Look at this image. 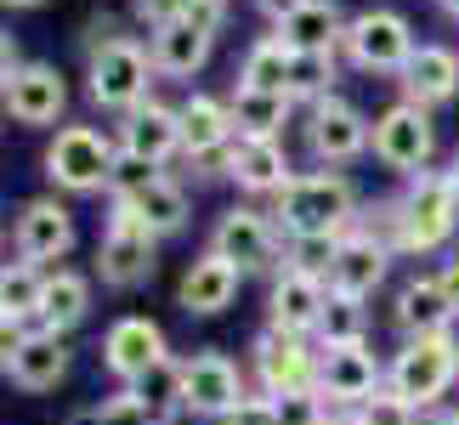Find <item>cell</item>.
<instances>
[{
	"instance_id": "1",
	"label": "cell",
	"mask_w": 459,
	"mask_h": 425,
	"mask_svg": "<svg viewBox=\"0 0 459 425\" xmlns=\"http://www.w3.org/2000/svg\"><path fill=\"white\" fill-rule=\"evenodd\" d=\"M267 216L284 227V233H351V227L363 221L358 216V187H351L341 170L290 176V182L273 193Z\"/></svg>"
},
{
	"instance_id": "2",
	"label": "cell",
	"mask_w": 459,
	"mask_h": 425,
	"mask_svg": "<svg viewBox=\"0 0 459 425\" xmlns=\"http://www.w3.org/2000/svg\"><path fill=\"white\" fill-rule=\"evenodd\" d=\"M385 386L397 397H409L414 409H431L459 386V341L448 334H414L397 346V358L385 363Z\"/></svg>"
},
{
	"instance_id": "3",
	"label": "cell",
	"mask_w": 459,
	"mask_h": 425,
	"mask_svg": "<svg viewBox=\"0 0 459 425\" xmlns=\"http://www.w3.org/2000/svg\"><path fill=\"white\" fill-rule=\"evenodd\" d=\"M403 256H431L459 233V193L448 182V170H420L403 187Z\"/></svg>"
},
{
	"instance_id": "4",
	"label": "cell",
	"mask_w": 459,
	"mask_h": 425,
	"mask_svg": "<svg viewBox=\"0 0 459 425\" xmlns=\"http://www.w3.org/2000/svg\"><path fill=\"white\" fill-rule=\"evenodd\" d=\"M119 142H108L97 126H63L46 148V182L57 193H108Z\"/></svg>"
},
{
	"instance_id": "5",
	"label": "cell",
	"mask_w": 459,
	"mask_h": 425,
	"mask_svg": "<svg viewBox=\"0 0 459 425\" xmlns=\"http://www.w3.org/2000/svg\"><path fill=\"white\" fill-rule=\"evenodd\" d=\"M153 267H159V233L131 204H114L108 227L97 239V278L108 290H136V283L153 278Z\"/></svg>"
},
{
	"instance_id": "6",
	"label": "cell",
	"mask_w": 459,
	"mask_h": 425,
	"mask_svg": "<svg viewBox=\"0 0 459 425\" xmlns=\"http://www.w3.org/2000/svg\"><path fill=\"white\" fill-rule=\"evenodd\" d=\"M153 57H148V46L136 40H119L114 51H102V57L85 63V91H91V102L102 114H119L126 119L131 108H143L148 102V85H153Z\"/></svg>"
},
{
	"instance_id": "7",
	"label": "cell",
	"mask_w": 459,
	"mask_h": 425,
	"mask_svg": "<svg viewBox=\"0 0 459 425\" xmlns=\"http://www.w3.org/2000/svg\"><path fill=\"white\" fill-rule=\"evenodd\" d=\"M210 250L221 261L250 278V273H278L284 267V227H278L267 210H250V204H233L221 210L216 233H210Z\"/></svg>"
},
{
	"instance_id": "8",
	"label": "cell",
	"mask_w": 459,
	"mask_h": 425,
	"mask_svg": "<svg viewBox=\"0 0 459 425\" xmlns=\"http://www.w3.org/2000/svg\"><path fill=\"white\" fill-rule=\"evenodd\" d=\"M341 51L363 74H403L409 57H414V29H409V17L392 12V6H368L346 23Z\"/></svg>"
},
{
	"instance_id": "9",
	"label": "cell",
	"mask_w": 459,
	"mask_h": 425,
	"mask_svg": "<svg viewBox=\"0 0 459 425\" xmlns=\"http://www.w3.org/2000/svg\"><path fill=\"white\" fill-rule=\"evenodd\" d=\"M317 351L307 334H284V329H261L250 346V375L261 386V397H290V392H317Z\"/></svg>"
},
{
	"instance_id": "10",
	"label": "cell",
	"mask_w": 459,
	"mask_h": 425,
	"mask_svg": "<svg viewBox=\"0 0 459 425\" xmlns=\"http://www.w3.org/2000/svg\"><path fill=\"white\" fill-rule=\"evenodd\" d=\"M368 148H375V159L385 170H403V176H420L431 165V153H437V126H431V114L420 108V102H392L380 119H375V136H368Z\"/></svg>"
},
{
	"instance_id": "11",
	"label": "cell",
	"mask_w": 459,
	"mask_h": 425,
	"mask_svg": "<svg viewBox=\"0 0 459 425\" xmlns=\"http://www.w3.org/2000/svg\"><path fill=\"white\" fill-rule=\"evenodd\" d=\"M97 358H102V369H108L119 386H136V380H148L153 369L170 358V346H165V329H159L153 317L131 312V317H114V324H108Z\"/></svg>"
},
{
	"instance_id": "12",
	"label": "cell",
	"mask_w": 459,
	"mask_h": 425,
	"mask_svg": "<svg viewBox=\"0 0 459 425\" xmlns=\"http://www.w3.org/2000/svg\"><path fill=\"white\" fill-rule=\"evenodd\" d=\"M221 17H227V6H210V12H187L182 23L153 29V34H148V57H153V68H159V74H170V80L199 74V68L210 63V46H216Z\"/></svg>"
},
{
	"instance_id": "13",
	"label": "cell",
	"mask_w": 459,
	"mask_h": 425,
	"mask_svg": "<svg viewBox=\"0 0 459 425\" xmlns=\"http://www.w3.org/2000/svg\"><path fill=\"white\" fill-rule=\"evenodd\" d=\"M182 392H187L193 420H216V425L250 397L238 363L227 358V351H193V358H182Z\"/></svg>"
},
{
	"instance_id": "14",
	"label": "cell",
	"mask_w": 459,
	"mask_h": 425,
	"mask_svg": "<svg viewBox=\"0 0 459 425\" xmlns=\"http://www.w3.org/2000/svg\"><path fill=\"white\" fill-rule=\"evenodd\" d=\"M368 136H375V126H368L346 97H324V102L307 108V148L324 170L351 165L358 153H368Z\"/></svg>"
},
{
	"instance_id": "15",
	"label": "cell",
	"mask_w": 459,
	"mask_h": 425,
	"mask_svg": "<svg viewBox=\"0 0 459 425\" xmlns=\"http://www.w3.org/2000/svg\"><path fill=\"white\" fill-rule=\"evenodd\" d=\"M317 351H324V363H317V392L329 397V409H363V403L385 386V363L368 351V341L317 346Z\"/></svg>"
},
{
	"instance_id": "16",
	"label": "cell",
	"mask_w": 459,
	"mask_h": 425,
	"mask_svg": "<svg viewBox=\"0 0 459 425\" xmlns=\"http://www.w3.org/2000/svg\"><path fill=\"white\" fill-rule=\"evenodd\" d=\"M12 244H17V261H34V267L63 261L68 250H74V216H68V204L29 199L23 210H17V221H12Z\"/></svg>"
},
{
	"instance_id": "17",
	"label": "cell",
	"mask_w": 459,
	"mask_h": 425,
	"mask_svg": "<svg viewBox=\"0 0 459 425\" xmlns=\"http://www.w3.org/2000/svg\"><path fill=\"white\" fill-rule=\"evenodd\" d=\"M0 102H6V114L17 119V126H57L63 108H68V85L51 63H23L12 74V85L0 91Z\"/></svg>"
},
{
	"instance_id": "18",
	"label": "cell",
	"mask_w": 459,
	"mask_h": 425,
	"mask_svg": "<svg viewBox=\"0 0 459 425\" xmlns=\"http://www.w3.org/2000/svg\"><path fill=\"white\" fill-rule=\"evenodd\" d=\"M324 300H329V283L324 278H307V273H273V290H267V329H284V334H317V317H324Z\"/></svg>"
},
{
	"instance_id": "19",
	"label": "cell",
	"mask_w": 459,
	"mask_h": 425,
	"mask_svg": "<svg viewBox=\"0 0 459 425\" xmlns=\"http://www.w3.org/2000/svg\"><path fill=\"white\" fill-rule=\"evenodd\" d=\"M454 317H459V307L437 273H414L392 300V324L403 329V341H414V334H448Z\"/></svg>"
},
{
	"instance_id": "20",
	"label": "cell",
	"mask_w": 459,
	"mask_h": 425,
	"mask_svg": "<svg viewBox=\"0 0 459 425\" xmlns=\"http://www.w3.org/2000/svg\"><path fill=\"white\" fill-rule=\"evenodd\" d=\"M238 283H244V273L233 267V261H221L216 250H204L199 261H187L182 283H176V307H182L187 317H216V312L233 307Z\"/></svg>"
},
{
	"instance_id": "21",
	"label": "cell",
	"mask_w": 459,
	"mask_h": 425,
	"mask_svg": "<svg viewBox=\"0 0 459 425\" xmlns=\"http://www.w3.org/2000/svg\"><path fill=\"white\" fill-rule=\"evenodd\" d=\"M119 148L143 153V159H153V165H170V159L182 153V108L148 97L143 108H131L126 119H119Z\"/></svg>"
},
{
	"instance_id": "22",
	"label": "cell",
	"mask_w": 459,
	"mask_h": 425,
	"mask_svg": "<svg viewBox=\"0 0 459 425\" xmlns=\"http://www.w3.org/2000/svg\"><path fill=\"white\" fill-rule=\"evenodd\" d=\"M385 273H392V250H385L375 233H363V221H358V227H351V233L341 239V256H334L329 290L368 300V295H375L380 283H385Z\"/></svg>"
},
{
	"instance_id": "23",
	"label": "cell",
	"mask_w": 459,
	"mask_h": 425,
	"mask_svg": "<svg viewBox=\"0 0 459 425\" xmlns=\"http://www.w3.org/2000/svg\"><path fill=\"white\" fill-rule=\"evenodd\" d=\"M346 23L351 17L334 6V0H307L295 17L278 23V40H284L295 57H334L341 40H346Z\"/></svg>"
},
{
	"instance_id": "24",
	"label": "cell",
	"mask_w": 459,
	"mask_h": 425,
	"mask_svg": "<svg viewBox=\"0 0 459 425\" xmlns=\"http://www.w3.org/2000/svg\"><path fill=\"white\" fill-rule=\"evenodd\" d=\"M68 363H74V351H68L63 334L34 329L29 341H23V351H17V358L6 363V375H12L17 392H51V386H63Z\"/></svg>"
},
{
	"instance_id": "25",
	"label": "cell",
	"mask_w": 459,
	"mask_h": 425,
	"mask_svg": "<svg viewBox=\"0 0 459 425\" xmlns=\"http://www.w3.org/2000/svg\"><path fill=\"white\" fill-rule=\"evenodd\" d=\"M403 97L420 102V108H437V102H448L459 91V51L448 46H414L409 68H403Z\"/></svg>"
},
{
	"instance_id": "26",
	"label": "cell",
	"mask_w": 459,
	"mask_h": 425,
	"mask_svg": "<svg viewBox=\"0 0 459 425\" xmlns=\"http://www.w3.org/2000/svg\"><path fill=\"white\" fill-rule=\"evenodd\" d=\"M85 312H91V278L74 273V267L46 273V290H40V317H34V329L68 334V329H80V324H85Z\"/></svg>"
},
{
	"instance_id": "27",
	"label": "cell",
	"mask_w": 459,
	"mask_h": 425,
	"mask_svg": "<svg viewBox=\"0 0 459 425\" xmlns=\"http://www.w3.org/2000/svg\"><path fill=\"white\" fill-rule=\"evenodd\" d=\"M233 108H227L221 97H204L193 91L182 102V159L193 153H216V148H233Z\"/></svg>"
},
{
	"instance_id": "28",
	"label": "cell",
	"mask_w": 459,
	"mask_h": 425,
	"mask_svg": "<svg viewBox=\"0 0 459 425\" xmlns=\"http://www.w3.org/2000/svg\"><path fill=\"white\" fill-rule=\"evenodd\" d=\"M227 108H233V136L238 142H278V131L290 126L295 102L284 91H244V85H238Z\"/></svg>"
},
{
	"instance_id": "29",
	"label": "cell",
	"mask_w": 459,
	"mask_h": 425,
	"mask_svg": "<svg viewBox=\"0 0 459 425\" xmlns=\"http://www.w3.org/2000/svg\"><path fill=\"white\" fill-rule=\"evenodd\" d=\"M290 153L284 142H233V182L244 193H278L290 182Z\"/></svg>"
},
{
	"instance_id": "30",
	"label": "cell",
	"mask_w": 459,
	"mask_h": 425,
	"mask_svg": "<svg viewBox=\"0 0 459 425\" xmlns=\"http://www.w3.org/2000/svg\"><path fill=\"white\" fill-rule=\"evenodd\" d=\"M290 74H295V51L278 40V34H261V40L244 51V63H238L244 91H284L290 97Z\"/></svg>"
},
{
	"instance_id": "31",
	"label": "cell",
	"mask_w": 459,
	"mask_h": 425,
	"mask_svg": "<svg viewBox=\"0 0 459 425\" xmlns=\"http://www.w3.org/2000/svg\"><path fill=\"white\" fill-rule=\"evenodd\" d=\"M131 210L143 216L159 239H170V233H182L187 216H193V204H187V187L176 182V176H159V182L143 193V199H131Z\"/></svg>"
},
{
	"instance_id": "32",
	"label": "cell",
	"mask_w": 459,
	"mask_h": 425,
	"mask_svg": "<svg viewBox=\"0 0 459 425\" xmlns=\"http://www.w3.org/2000/svg\"><path fill=\"white\" fill-rule=\"evenodd\" d=\"M40 290H46V267H34V261H6V267H0V317L34 324V317H40Z\"/></svg>"
},
{
	"instance_id": "33",
	"label": "cell",
	"mask_w": 459,
	"mask_h": 425,
	"mask_svg": "<svg viewBox=\"0 0 459 425\" xmlns=\"http://www.w3.org/2000/svg\"><path fill=\"white\" fill-rule=\"evenodd\" d=\"M317 346H358L368 341V307L358 295H341V290H329L324 300V317H317V334H312Z\"/></svg>"
},
{
	"instance_id": "34",
	"label": "cell",
	"mask_w": 459,
	"mask_h": 425,
	"mask_svg": "<svg viewBox=\"0 0 459 425\" xmlns=\"http://www.w3.org/2000/svg\"><path fill=\"white\" fill-rule=\"evenodd\" d=\"M341 239H346V233H284V267L329 283L334 256H341ZM284 267H278V273H284Z\"/></svg>"
},
{
	"instance_id": "35",
	"label": "cell",
	"mask_w": 459,
	"mask_h": 425,
	"mask_svg": "<svg viewBox=\"0 0 459 425\" xmlns=\"http://www.w3.org/2000/svg\"><path fill=\"white\" fill-rule=\"evenodd\" d=\"M136 397H143L148 409H153V420H159V425L182 420V414H187V392H182V363H176V358H165V363H159L148 380H136Z\"/></svg>"
},
{
	"instance_id": "36",
	"label": "cell",
	"mask_w": 459,
	"mask_h": 425,
	"mask_svg": "<svg viewBox=\"0 0 459 425\" xmlns=\"http://www.w3.org/2000/svg\"><path fill=\"white\" fill-rule=\"evenodd\" d=\"M165 176V165H153V159H143V153H126L119 148V159H114V176H108V199L114 204H131V199H143V193Z\"/></svg>"
},
{
	"instance_id": "37",
	"label": "cell",
	"mask_w": 459,
	"mask_h": 425,
	"mask_svg": "<svg viewBox=\"0 0 459 425\" xmlns=\"http://www.w3.org/2000/svg\"><path fill=\"white\" fill-rule=\"evenodd\" d=\"M74 425H159L153 420V409L143 397H136V386H119L114 397H102L85 420H74Z\"/></svg>"
},
{
	"instance_id": "38",
	"label": "cell",
	"mask_w": 459,
	"mask_h": 425,
	"mask_svg": "<svg viewBox=\"0 0 459 425\" xmlns=\"http://www.w3.org/2000/svg\"><path fill=\"white\" fill-rule=\"evenodd\" d=\"M334 57H295V74H290V102H324L334 97Z\"/></svg>"
},
{
	"instance_id": "39",
	"label": "cell",
	"mask_w": 459,
	"mask_h": 425,
	"mask_svg": "<svg viewBox=\"0 0 459 425\" xmlns=\"http://www.w3.org/2000/svg\"><path fill=\"white\" fill-rule=\"evenodd\" d=\"M358 414H363V425H426V420H420V409H414V403H409V397H397L392 386H380V392L368 397Z\"/></svg>"
},
{
	"instance_id": "40",
	"label": "cell",
	"mask_w": 459,
	"mask_h": 425,
	"mask_svg": "<svg viewBox=\"0 0 459 425\" xmlns=\"http://www.w3.org/2000/svg\"><path fill=\"white\" fill-rule=\"evenodd\" d=\"M273 403H278V425H329L324 392H290V397H273Z\"/></svg>"
},
{
	"instance_id": "41",
	"label": "cell",
	"mask_w": 459,
	"mask_h": 425,
	"mask_svg": "<svg viewBox=\"0 0 459 425\" xmlns=\"http://www.w3.org/2000/svg\"><path fill=\"white\" fill-rule=\"evenodd\" d=\"M119 40H131V34L119 29V17L114 12H97L91 23H85V34H80V51H85V63H91V57H102V51H114Z\"/></svg>"
},
{
	"instance_id": "42",
	"label": "cell",
	"mask_w": 459,
	"mask_h": 425,
	"mask_svg": "<svg viewBox=\"0 0 459 425\" xmlns=\"http://www.w3.org/2000/svg\"><path fill=\"white\" fill-rule=\"evenodd\" d=\"M187 12H193L187 0H131V17H136V23H143L148 34H153V29H165V23H182Z\"/></svg>"
},
{
	"instance_id": "43",
	"label": "cell",
	"mask_w": 459,
	"mask_h": 425,
	"mask_svg": "<svg viewBox=\"0 0 459 425\" xmlns=\"http://www.w3.org/2000/svg\"><path fill=\"white\" fill-rule=\"evenodd\" d=\"M221 425H278V403L273 397H244Z\"/></svg>"
},
{
	"instance_id": "44",
	"label": "cell",
	"mask_w": 459,
	"mask_h": 425,
	"mask_svg": "<svg viewBox=\"0 0 459 425\" xmlns=\"http://www.w3.org/2000/svg\"><path fill=\"white\" fill-rule=\"evenodd\" d=\"M34 334V324H17V317H0V358H17V351H23V341Z\"/></svg>"
},
{
	"instance_id": "45",
	"label": "cell",
	"mask_w": 459,
	"mask_h": 425,
	"mask_svg": "<svg viewBox=\"0 0 459 425\" xmlns=\"http://www.w3.org/2000/svg\"><path fill=\"white\" fill-rule=\"evenodd\" d=\"M17 68H23V63H17V40H12L6 29H0V91L12 85V74H17Z\"/></svg>"
},
{
	"instance_id": "46",
	"label": "cell",
	"mask_w": 459,
	"mask_h": 425,
	"mask_svg": "<svg viewBox=\"0 0 459 425\" xmlns=\"http://www.w3.org/2000/svg\"><path fill=\"white\" fill-rule=\"evenodd\" d=\"M255 6H261V12H267V17H273V23H284V17H295V12H301V6H307V0H255Z\"/></svg>"
},
{
	"instance_id": "47",
	"label": "cell",
	"mask_w": 459,
	"mask_h": 425,
	"mask_svg": "<svg viewBox=\"0 0 459 425\" xmlns=\"http://www.w3.org/2000/svg\"><path fill=\"white\" fill-rule=\"evenodd\" d=\"M437 278H443V290L454 295V307H459V256H454V261H443V273H437Z\"/></svg>"
},
{
	"instance_id": "48",
	"label": "cell",
	"mask_w": 459,
	"mask_h": 425,
	"mask_svg": "<svg viewBox=\"0 0 459 425\" xmlns=\"http://www.w3.org/2000/svg\"><path fill=\"white\" fill-rule=\"evenodd\" d=\"M329 425H363L358 409H329Z\"/></svg>"
},
{
	"instance_id": "49",
	"label": "cell",
	"mask_w": 459,
	"mask_h": 425,
	"mask_svg": "<svg viewBox=\"0 0 459 425\" xmlns=\"http://www.w3.org/2000/svg\"><path fill=\"white\" fill-rule=\"evenodd\" d=\"M426 425H459V409H437V414H426Z\"/></svg>"
},
{
	"instance_id": "50",
	"label": "cell",
	"mask_w": 459,
	"mask_h": 425,
	"mask_svg": "<svg viewBox=\"0 0 459 425\" xmlns=\"http://www.w3.org/2000/svg\"><path fill=\"white\" fill-rule=\"evenodd\" d=\"M0 6H12V12H29V6H46V0H0Z\"/></svg>"
},
{
	"instance_id": "51",
	"label": "cell",
	"mask_w": 459,
	"mask_h": 425,
	"mask_svg": "<svg viewBox=\"0 0 459 425\" xmlns=\"http://www.w3.org/2000/svg\"><path fill=\"white\" fill-rule=\"evenodd\" d=\"M193 12H210V6H227V0H187Z\"/></svg>"
},
{
	"instance_id": "52",
	"label": "cell",
	"mask_w": 459,
	"mask_h": 425,
	"mask_svg": "<svg viewBox=\"0 0 459 425\" xmlns=\"http://www.w3.org/2000/svg\"><path fill=\"white\" fill-rule=\"evenodd\" d=\"M448 182H454V193H459V153L448 159Z\"/></svg>"
},
{
	"instance_id": "53",
	"label": "cell",
	"mask_w": 459,
	"mask_h": 425,
	"mask_svg": "<svg viewBox=\"0 0 459 425\" xmlns=\"http://www.w3.org/2000/svg\"><path fill=\"white\" fill-rule=\"evenodd\" d=\"M443 6H448V17H454V23H459V0H443Z\"/></svg>"
},
{
	"instance_id": "54",
	"label": "cell",
	"mask_w": 459,
	"mask_h": 425,
	"mask_svg": "<svg viewBox=\"0 0 459 425\" xmlns=\"http://www.w3.org/2000/svg\"><path fill=\"white\" fill-rule=\"evenodd\" d=\"M0 375H6V358H0Z\"/></svg>"
},
{
	"instance_id": "55",
	"label": "cell",
	"mask_w": 459,
	"mask_h": 425,
	"mask_svg": "<svg viewBox=\"0 0 459 425\" xmlns=\"http://www.w3.org/2000/svg\"><path fill=\"white\" fill-rule=\"evenodd\" d=\"M0 244H6V233H0Z\"/></svg>"
}]
</instances>
